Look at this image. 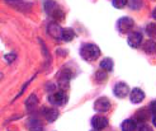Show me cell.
Returning <instances> with one entry per match:
<instances>
[{
  "instance_id": "6da1fadb",
  "label": "cell",
  "mask_w": 156,
  "mask_h": 131,
  "mask_svg": "<svg viewBox=\"0 0 156 131\" xmlns=\"http://www.w3.org/2000/svg\"><path fill=\"white\" fill-rule=\"evenodd\" d=\"M80 55L84 60H87V61H94L99 57L100 50L94 43H85V45L81 46V49H80Z\"/></svg>"
},
{
  "instance_id": "7a4b0ae2",
  "label": "cell",
  "mask_w": 156,
  "mask_h": 131,
  "mask_svg": "<svg viewBox=\"0 0 156 131\" xmlns=\"http://www.w3.org/2000/svg\"><path fill=\"white\" fill-rule=\"evenodd\" d=\"M44 10L47 12V14L51 15L53 19H56V20L64 19V12H62L60 9V6L55 2H52V0H48V2L44 3Z\"/></svg>"
},
{
  "instance_id": "3957f363",
  "label": "cell",
  "mask_w": 156,
  "mask_h": 131,
  "mask_svg": "<svg viewBox=\"0 0 156 131\" xmlns=\"http://www.w3.org/2000/svg\"><path fill=\"white\" fill-rule=\"evenodd\" d=\"M48 101L53 106H64L67 102V96L64 90H56L48 96Z\"/></svg>"
},
{
  "instance_id": "277c9868",
  "label": "cell",
  "mask_w": 156,
  "mask_h": 131,
  "mask_svg": "<svg viewBox=\"0 0 156 131\" xmlns=\"http://www.w3.org/2000/svg\"><path fill=\"white\" fill-rule=\"evenodd\" d=\"M135 26V22L132 18H128V17H123L118 20V23H117V27H118V29L121 31L122 33H127L128 31Z\"/></svg>"
},
{
  "instance_id": "5b68a950",
  "label": "cell",
  "mask_w": 156,
  "mask_h": 131,
  "mask_svg": "<svg viewBox=\"0 0 156 131\" xmlns=\"http://www.w3.org/2000/svg\"><path fill=\"white\" fill-rule=\"evenodd\" d=\"M114 94L117 97H119V98H124V97H127L129 94V87L127 86L126 83H123V82H118L114 86Z\"/></svg>"
},
{
  "instance_id": "8992f818",
  "label": "cell",
  "mask_w": 156,
  "mask_h": 131,
  "mask_svg": "<svg viewBox=\"0 0 156 131\" xmlns=\"http://www.w3.org/2000/svg\"><path fill=\"white\" fill-rule=\"evenodd\" d=\"M94 108L99 112H107L111 108V101L107 97H100L99 99H97L94 103Z\"/></svg>"
},
{
  "instance_id": "52a82bcc",
  "label": "cell",
  "mask_w": 156,
  "mask_h": 131,
  "mask_svg": "<svg viewBox=\"0 0 156 131\" xmlns=\"http://www.w3.org/2000/svg\"><path fill=\"white\" fill-rule=\"evenodd\" d=\"M5 3L20 12H28L30 9V4H27L24 2H22V0H5Z\"/></svg>"
},
{
  "instance_id": "ba28073f",
  "label": "cell",
  "mask_w": 156,
  "mask_h": 131,
  "mask_svg": "<svg viewBox=\"0 0 156 131\" xmlns=\"http://www.w3.org/2000/svg\"><path fill=\"white\" fill-rule=\"evenodd\" d=\"M91 125H93V127L97 129V130H103L108 125V120L104 116H98V115H97V116H94L91 118Z\"/></svg>"
},
{
  "instance_id": "9c48e42d",
  "label": "cell",
  "mask_w": 156,
  "mask_h": 131,
  "mask_svg": "<svg viewBox=\"0 0 156 131\" xmlns=\"http://www.w3.org/2000/svg\"><path fill=\"white\" fill-rule=\"evenodd\" d=\"M127 41H128V45L131 46V47L137 49V47H140V45H141V42H142V35L140 32H133V33H131L128 36Z\"/></svg>"
},
{
  "instance_id": "30bf717a",
  "label": "cell",
  "mask_w": 156,
  "mask_h": 131,
  "mask_svg": "<svg viewBox=\"0 0 156 131\" xmlns=\"http://www.w3.org/2000/svg\"><path fill=\"white\" fill-rule=\"evenodd\" d=\"M129 99H131V102H132V103H140V102H142L144 99H145V93H144V90H142V89H140V88L132 89L131 94H129Z\"/></svg>"
},
{
  "instance_id": "8fae6325",
  "label": "cell",
  "mask_w": 156,
  "mask_h": 131,
  "mask_svg": "<svg viewBox=\"0 0 156 131\" xmlns=\"http://www.w3.org/2000/svg\"><path fill=\"white\" fill-rule=\"evenodd\" d=\"M43 116L46 117V120L48 122H53L58 117V111L56 108H53V107H46L43 110Z\"/></svg>"
},
{
  "instance_id": "7c38bea8",
  "label": "cell",
  "mask_w": 156,
  "mask_h": 131,
  "mask_svg": "<svg viewBox=\"0 0 156 131\" xmlns=\"http://www.w3.org/2000/svg\"><path fill=\"white\" fill-rule=\"evenodd\" d=\"M48 33L53 38H61L62 37V28L57 24V23H50L48 24Z\"/></svg>"
},
{
  "instance_id": "4fadbf2b",
  "label": "cell",
  "mask_w": 156,
  "mask_h": 131,
  "mask_svg": "<svg viewBox=\"0 0 156 131\" xmlns=\"http://www.w3.org/2000/svg\"><path fill=\"white\" fill-rule=\"evenodd\" d=\"M29 131H43V124L38 118H30L28 122Z\"/></svg>"
},
{
  "instance_id": "5bb4252c",
  "label": "cell",
  "mask_w": 156,
  "mask_h": 131,
  "mask_svg": "<svg viewBox=\"0 0 156 131\" xmlns=\"http://www.w3.org/2000/svg\"><path fill=\"white\" fill-rule=\"evenodd\" d=\"M122 131H135L137 125H136V121L132 120V118H128V120H124L122 122Z\"/></svg>"
},
{
  "instance_id": "9a60e30c",
  "label": "cell",
  "mask_w": 156,
  "mask_h": 131,
  "mask_svg": "<svg viewBox=\"0 0 156 131\" xmlns=\"http://www.w3.org/2000/svg\"><path fill=\"white\" fill-rule=\"evenodd\" d=\"M26 106H27V110H28L29 112H32V111L36 108V107L38 106V98H37L34 94L29 96L28 99H27V102H26Z\"/></svg>"
},
{
  "instance_id": "2e32d148",
  "label": "cell",
  "mask_w": 156,
  "mask_h": 131,
  "mask_svg": "<svg viewBox=\"0 0 156 131\" xmlns=\"http://www.w3.org/2000/svg\"><path fill=\"white\" fill-rule=\"evenodd\" d=\"M142 49L146 53H155L156 52V42L152 41V40H147L144 46H142Z\"/></svg>"
},
{
  "instance_id": "e0dca14e",
  "label": "cell",
  "mask_w": 156,
  "mask_h": 131,
  "mask_svg": "<svg viewBox=\"0 0 156 131\" xmlns=\"http://www.w3.org/2000/svg\"><path fill=\"white\" fill-rule=\"evenodd\" d=\"M62 40L66 41V42H70V41H73L74 38H75V32H74V29L73 28H65V29H62Z\"/></svg>"
},
{
  "instance_id": "ac0fdd59",
  "label": "cell",
  "mask_w": 156,
  "mask_h": 131,
  "mask_svg": "<svg viewBox=\"0 0 156 131\" xmlns=\"http://www.w3.org/2000/svg\"><path fill=\"white\" fill-rule=\"evenodd\" d=\"M113 66H114L113 60L109 59V57H107V59L100 61V67H102V70H104V71H112Z\"/></svg>"
},
{
  "instance_id": "d6986e66",
  "label": "cell",
  "mask_w": 156,
  "mask_h": 131,
  "mask_svg": "<svg viewBox=\"0 0 156 131\" xmlns=\"http://www.w3.org/2000/svg\"><path fill=\"white\" fill-rule=\"evenodd\" d=\"M146 32H147V35H149V36H152V37L156 36V24H155V23H150V24H147Z\"/></svg>"
},
{
  "instance_id": "ffe728a7",
  "label": "cell",
  "mask_w": 156,
  "mask_h": 131,
  "mask_svg": "<svg viewBox=\"0 0 156 131\" xmlns=\"http://www.w3.org/2000/svg\"><path fill=\"white\" fill-rule=\"evenodd\" d=\"M127 3H128V0H113V5L117 9H123L127 5Z\"/></svg>"
},
{
  "instance_id": "44dd1931",
  "label": "cell",
  "mask_w": 156,
  "mask_h": 131,
  "mask_svg": "<svg viewBox=\"0 0 156 131\" xmlns=\"http://www.w3.org/2000/svg\"><path fill=\"white\" fill-rule=\"evenodd\" d=\"M141 5H142V3L140 2V0H129V6L132 8V9H140L141 8Z\"/></svg>"
},
{
  "instance_id": "7402d4cb",
  "label": "cell",
  "mask_w": 156,
  "mask_h": 131,
  "mask_svg": "<svg viewBox=\"0 0 156 131\" xmlns=\"http://www.w3.org/2000/svg\"><path fill=\"white\" fill-rule=\"evenodd\" d=\"M97 79H98L99 82L105 80V79H107V74H105V71H98V73H97Z\"/></svg>"
},
{
  "instance_id": "603a6c76",
  "label": "cell",
  "mask_w": 156,
  "mask_h": 131,
  "mask_svg": "<svg viewBox=\"0 0 156 131\" xmlns=\"http://www.w3.org/2000/svg\"><path fill=\"white\" fill-rule=\"evenodd\" d=\"M149 107H150V112L152 113V116H156V101H152Z\"/></svg>"
},
{
  "instance_id": "cb8c5ba5",
  "label": "cell",
  "mask_w": 156,
  "mask_h": 131,
  "mask_svg": "<svg viewBox=\"0 0 156 131\" xmlns=\"http://www.w3.org/2000/svg\"><path fill=\"white\" fill-rule=\"evenodd\" d=\"M5 60L8 61V63H12V61H14L15 60V53H9V55H6Z\"/></svg>"
},
{
  "instance_id": "d4e9b609",
  "label": "cell",
  "mask_w": 156,
  "mask_h": 131,
  "mask_svg": "<svg viewBox=\"0 0 156 131\" xmlns=\"http://www.w3.org/2000/svg\"><path fill=\"white\" fill-rule=\"evenodd\" d=\"M138 131H152V129L149 125H141L138 129Z\"/></svg>"
},
{
  "instance_id": "484cf974",
  "label": "cell",
  "mask_w": 156,
  "mask_h": 131,
  "mask_svg": "<svg viewBox=\"0 0 156 131\" xmlns=\"http://www.w3.org/2000/svg\"><path fill=\"white\" fill-rule=\"evenodd\" d=\"M152 17H154V19L156 20V8L154 9V12H152Z\"/></svg>"
},
{
  "instance_id": "4316f807",
  "label": "cell",
  "mask_w": 156,
  "mask_h": 131,
  "mask_svg": "<svg viewBox=\"0 0 156 131\" xmlns=\"http://www.w3.org/2000/svg\"><path fill=\"white\" fill-rule=\"evenodd\" d=\"M152 124H154V126L156 127V116H154V118H152Z\"/></svg>"
},
{
  "instance_id": "83f0119b",
  "label": "cell",
  "mask_w": 156,
  "mask_h": 131,
  "mask_svg": "<svg viewBox=\"0 0 156 131\" xmlns=\"http://www.w3.org/2000/svg\"><path fill=\"white\" fill-rule=\"evenodd\" d=\"M91 131H100V130H97V129H94V130H91Z\"/></svg>"
}]
</instances>
